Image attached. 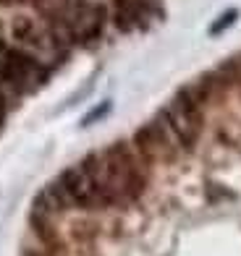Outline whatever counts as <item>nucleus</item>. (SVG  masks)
<instances>
[{"label": "nucleus", "mask_w": 241, "mask_h": 256, "mask_svg": "<svg viewBox=\"0 0 241 256\" xmlns=\"http://www.w3.org/2000/svg\"><path fill=\"white\" fill-rule=\"evenodd\" d=\"M48 74L50 68H45L24 50L14 48L11 42L0 44V94L6 100L37 92L48 81Z\"/></svg>", "instance_id": "nucleus-1"}, {"label": "nucleus", "mask_w": 241, "mask_h": 256, "mask_svg": "<svg viewBox=\"0 0 241 256\" xmlns=\"http://www.w3.org/2000/svg\"><path fill=\"white\" fill-rule=\"evenodd\" d=\"M233 16H236L233 10H231V14H225V16L220 18V24H215V26H212V32H220V29H225L228 24H231V18H233Z\"/></svg>", "instance_id": "nucleus-2"}]
</instances>
